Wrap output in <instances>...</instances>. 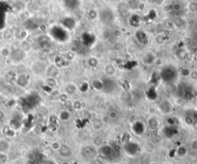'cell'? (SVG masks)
<instances>
[{"label": "cell", "instance_id": "5", "mask_svg": "<svg viewBox=\"0 0 197 164\" xmlns=\"http://www.w3.org/2000/svg\"><path fill=\"white\" fill-rule=\"evenodd\" d=\"M82 153L84 154L85 157H86L89 159H92L96 157V156L98 155V150L94 147L93 146H88L83 150Z\"/></svg>", "mask_w": 197, "mask_h": 164}, {"label": "cell", "instance_id": "30", "mask_svg": "<svg viewBox=\"0 0 197 164\" xmlns=\"http://www.w3.org/2000/svg\"><path fill=\"white\" fill-rule=\"evenodd\" d=\"M194 120H195L191 117H186L185 119H184V121H185L186 124H188V125L189 126H192V124H193Z\"/></svg>", "mask_w": 197, "mask_h": 164}, {"label": "cell", "instance_id": "32", "mask_svg": "<svg viewBox=\"0 0 197 164\" xmlns=\"http://www.w3.org/2000/svg\"><path fill=\"white\" fill-rule=\"evenodd\" d=\"M73 107L75 108L76 110H79L81 108V103L79 101H76L73 104Z\"/></svg>", "mask_w": 197, "mask_h": 164}, {"label": "cell", "instance_id": "41", "mask_svg": "<svg viewBox=\"0 0 197 164\" xmlns=\"http://www.w3.org/2000/svg\"><path fill=\"white\" fill-rule=\"evenodd\" d=\"M112 164H121L120 162H112Z\"/></svg>", "mask_w": 197, "mask_h": 164}, {"label": "cell", "instance_id": "27", "mask_svg": "<svg viewBox=\"0 0 197 164\" xmlns=\"http://www.w3.org/2000/svg\"><path fill=\"white\" fill-rule=\"evenodd\" d=\"M8 161V156L6 153H0V164H5Z\"/></svg>", "mask_w": 197, "mask_h": 164}, {"label": "cell", "instance_id": "15", "mask_svg": "<svg viewBox=\"0 0 197 164\" xmlns=\"http://www.w3.org/2000/svg\"><path fill=\"white\" fill-rule=\"evenodd\" d=\"M104 71H105V75H107L109 78H111L116 74V68L112 64H107V65H105V68H104Z\"/></svg>", "mask_w": 197, "mask_h": 164}, {"label": "cell", "instance_id": "34", "mask_svg": "<svg viewBox=\"0 0 197 164\" xmlns=\"http://www.w3.org/2000/svg\"><path fill=\"white\" fill-rule=\"evenodd\" d=\"M191 127H192V130H195V132H197V120H194L193 124H192V126H191Z\"/></svg>", "mask_w": 197, "mask_h": 164}, {"label": "cell", "instance_id": "17", "mask_svg": "<svg viewBox=\"0 0 197 164\" xmlns=\"http://www.w3.org/2000/svg\"><path fill=\"white\" fill-rule=\"evenodd\" d=\"M9 149V144L6 141L1 140L0 141V153H6Z\"/></svg>", "mask_w": 197, "mask_h": 164}, {"label": "cell", "instance_id": "1", "mask_svg": "<svg viewBox=\"0 0 197 164\" xmlns=\"http://www.w3.org/2000/svg\"><path fill=\"white\" fill-rule=\"evenodd\" d=\"M140 150H141L140 145L136 141H131V140L123 144V146H122V151L130 157H134L137 156Z\"/></svg>", "mask_w": 197, "mask_h": 164}, {"label": "cell", "instance_id": "43", "mask_svg": "<svg viewBox=\"0 0 197 164\" xmlns=\"http://www.w3.org/2000/svg\"><path fill=\"white\" fill-rule=\"evenodd\" d=\"M195 164H197V163H195Z\"/></svg>", "mask_w": 197, "mask_h": 164}, {"label": "cell", "instance_id": "11", "mask_svg": "<svg viewBox=\"0 0 197 164\" xmlns=\"http://www.w3.org/2000/svg\"><path fill=\"white\" fill-rule=\"evenodd\" d=\"M163 134L166 138H172L176 134V129L174 126H166L163 129Z\"/></svg>", "mask_w": 197, "mask_h": 164}, {"label": "cell", "instance_id": "7", "mask_svg": "<svg viewBox=\"0 0 197 164\" xmlns=\"http://www.w3.org/2000/svg\"><path fill=\"white\" fill-rule=\"evenodd\" d=\"M59 154L63 158H69L72 155V150L67 144H62L58 150Z\"/></svg>", "mask_w": 197, "mask_h": 164}, {"label": "cell", "instance_id": "25", "mask_svg": "<svg viewBox=\"0 0 197 164\" xmlns=\"http://www.w3.org/2000/svg\"><path fill=\"white\" fill-rule=\"evenodd\" d=\"M157 111H158V108L157 107L152 106L150 107L149 109H148V113L150 116H156V113H157Z\"/></svg>", "mask_w": 197, "mask_h": 164}, {"label": "cell", "instance_id": "6", "mask_svg": "<svg viewBox=\"0 0 197 164\" xmlns=\"http://www.w3.org/2000/svg\"><path fill=\"white\" fill-rule=\"evenodd\" d=\"M146 124L151 130H157L160 127V120L156 116H150L146 120Z\"/></svg>", "mask_w": 197, "mask_h": 164}, {"label": "cell", "instance_id": "38", "mask_svg": "<svg viewBox=\"0 0 197 164\" xmlns=\"http://www.w3.org/2000/svg\"><path fill=\"white\" fill-rule=\"evenodd\" d=\"M60 164H72V162L69 160H63Z\"/></svg>", "mask_w": 197, "mask_h": 164}, {"label": "cell", "instance_id": "37", "mask_svg": "<svg viewBox=\"0 0 197 164\" xmlns=\"http://www.w3.org/2000/svg\"><path fill=\"white\" fill-rule=\"evenodd\" d=\"M4 117H5V115H4L3 112L0 111V121H2L4 119Z\"/></svg>", "mask_w": 197, "mask_h": 164}, {"label": "cell", "instance_id": "28", "mask_svg": "<svg viewBox=\"0 0 197 164\" xmlns=\"http://www.w3.org/2000/svg\"><path fill=\"white\" fill-rule=\"evenodd\" d=\"M89 88V85L88 83H86V82H85V83H83L80 86L79 90L81 91V92L85 93V92H86L88 91Z\"/></svg>", "mask_w": 197, "mask_h": 164}, {"label": "cell", "instance_id": "18", "mask_svg": "<svg viewBox=\"0 0 197 164\" xmlns=\"http://www.w3.org/2000/svg\"><path fill=\"white\" fill-rule=\"evenodd\" d=\"M102 142H103V140H102V137H99V136H96L92 140V146L95 148H99L101 146L103 145Z\"/></svg>", "mask_w": 197, "mask_h": 164}, {"label": "cell", "instance_id": "10", "mask_svg": "<svg viewBox=\"0 0 197 164\" xmlns=\"http://www.w3.org/2000/svg\"><path fill=\"white\" fill-rule=\"evenodd\" d=\"M157 108H158V110L161 111L164 114H168V113H170L171 112L172 106L169 101H163L161 103H160V104L157 107Z\"/></svg>", "mask_w": 197, "mask_h": 164}, {"label": "cell", "instance_id": "14", "mask_svg": "<svg viewBox=\"0 0 197 164\" xmlns=\"http://www.w3.org/2000/svg\"><path fill=\"white\" fill-rule=\"evenodd\" d=\"M92 87L96 91H103V81L99 79L93 80L92 82Z\"/></svg>", "mask_w": 197, "mask_h": 164}, {"label": "cell", "instance_id": "9", "mask_svg": "<svg viewBox=\"0 0 197 164\" xmlns=\"http://www.w3.org/2000/svg\"><path fill=\"white\" fill-rule=\"evenodd\" d=\"M175 153L179 158L183 159V158H186L188 156L189 153V151L188 147H186L185 145H180L176 148V150L175 151Z\"/></svg>", "mask_w": 197, "mask_h": 164}, {"label": "cell", "instance_id": "8", "mask_svg": "<svg viewBox=\"0 0 197 164\" xmlns=\"http://www.w3.org/2000/svg\"><path fill=\"white\" fill-rule=\"evenodd\" d=\"M116 87V85L115 81L110 78H107L105 81H103V91L106 93H110L113 91Z\"/></svg>", "mask_w": 197, "mask_h": 164}, {"label": "cell", "instance_id": "12", "mask_svg": "<svg viewBox=\"0 0 197 164\" xmlns=\"http://www.w3.org/2000/svg\"><path fill=\"white\" fill-rule=\"evenodd\" d=\"M146 96L148 100L151 101H154L158 98V92H157V89L155 87H151L150 88L146 91Z\"/></svg>", "mask_w": 197, "mask_h": 164}, {"label": "cell", "instance_id": "29", "mask_svg": "<svg viewBox=\"0 0 197 164\" xmlns=\"http://www.w3.org/2000/svg\"><path fill=\"white\" fill-rule=\"evenodd\" d=\"M108 117H109V119H111V120H116V119L118 117L117 112L115 111V110H112V111H110L109 113Z\"/></svg>", "mask_w": 197, "mask_h": 164}, {"label": "cell", "instance_id": "3", "mask_svg": "<svg viewBox=\"0 0 197 164\" xmlns=\"http://www.w3.org/2000/svg\"><path fill=\"white\" fill-rule=\"evenodd\" d=\"M176 69L172 67H166L164 69H163L161 73V78L166 83H170L173 82L176 78Z\"/></svg>", "mask_w": 197, "mask_h": 164}, {"label": "cell", "instance_id": "13", "mask_svg": "<svg viewBox=\"0 0 197 164\" xmlns=\"http://www.w3.org/2000/svg\"><path fill=\"white\" fill-rule=\"evenodd\" d=\"M136 39H137V41L140 43V44L146 45L148 42H149L147 35H146V32H143V31L142 30L137 31L136 33Z\"/></svg>", "mask_w": 197, "mask_h": 164}, {"label": "cell", "instance_id": "31", "mask_svg": "<svg viewBox=\"0 0 197 164\" xmlns=\"http://www.w3.org/2000/svg\"><path fill=\"white\" fill-rule=\"evenodd\" d=\"M0 52H1V54H2V55L6 57V56H8L9 54H10V50H9L8 48H3L1 50Z\"/></svg>", "mask_w": 197, "mask_h": 164}, {"label": "cell", "instance_id": "4", "mask_svg": "<svg viewBox=\"0 0 197 164\" xmlns=\"http://www.w3.org/2000/svg\"><path fill=\"white\" fill-rule=\"evenodd\" d=\"M131 132L135 136L142 137L146 131V125L141 120H136L131 125Z\"/></svg>", "mask_w": 197, "mask_h": 164}, {"label": "cell", "instance_id": "2", "mask_svg": "<svg viewBox=\"0 0 197 164\" xmlns=\"http://www.w3.org/2000/svg\"><path fill=\"white\" fill-rule=\"evenodd\" d=\"M98 153L105 159H114L119 155V153L114 150L112 146L109 144H103L98 148Z\"/></svg>", "mask_w": 197, "mask_h": 164}, {"label": "cell", "instance_id": "23", "mask_svg": "<svg viewBox=\"0 0 197 164\" xmlns=\"http://www.w3.org/2000/svg\"><path fill=\"white\" fill-rule=\"evenodd\" d=\"M189 148H190L191 151L197 152V138L192 139V141H190V144H189Z\"/></svg>", "mask_w": 197, "mask_h": 164}, {"label": "cell", "instance_id": "20", "mask_svg": "<svg viewBox=\"0 0 197 164\" xmlns=\"http://www.w3.org/2000/svg\"><path fill=\"white\" fill-rule=\"evenodd\" d=\"M65 90H66V94L72 95V94H73L75 93L76 91L77 88H76V87L74 85L69 84V85H66V87Z\"/></svg>", "mask_w": 197, "mask_h": 164}, {"label": "cell", "instance_id": "33", "mask_svg": "<svg viewBox=\"0 0 197 164\" xmlns=\"http://www.w3.org/2000/svg\"><path fill=\"white\" fill-rule=\"evenodd\" d=\"M103 104H104V106H105V107H106V108H109V107H112V102H111V101H109V100H105V101L103 102Z\"/></svg>", "mask_w": 197, "mask_h": 164}, {"label": "cell", "instance_id": "22", "mask_svg": "<svg viewBox=\"0 0 197 164\" xmlns=\"http://www.w3.org/2000/svg\"><path fill=\"white\" fill-rule=\"evenodd\" d=\"M98 64V61L97 60V58H95V57H91L88 59V64L90 67H96Z\"/></svg>", "mask_w": 197, "mask_h": 164}, {"label": "cell", "instance_id": "19", "mask_svg": "<svg viewBox=\"0 0 197 164\" xmlns=\"http://www.w3.org/2000/svg\"><path fill=\"white\" fill-rule=\"evenodd\" d=\"M13 35H14L13 32H12L11 29H5V30L3 32V33H2V38L4 39V40L9 41V40H11V39L13 38Z\"/></svg>", "mask_w": 197, "mask_h": 164}, {"label": "cell", "instance_id": "24", "mask_svg": "<svg viewBox=\"0 0 197 164\" xmlns=\"http://www.w3.org/2000/svg\"><path fill=\"white\" fill-rule=\"evenodd\" d=\"M21 47L23 49L24 51H29L31 48V45L29 42H28L27 41H22V42H21Z\"/></svg>", "mask_w": 197, "mask_h": 164}, {"label": "cell", "instance_id": "42", "mask_svg": "<svg viewBox=\"0 0 197 164\" xmlns=\"http://www.w3.org/2000/svg\"><path fill=\"white\" fill-rule=\"evenodd\" d=\"M166 164H169V163H166Z\"/></svg>", "mask_w": 197, "mask_h": 164}, {"label": "cell", "instance_id": "35", "mask_svg": "<svg viewBox=\"0 0 197 164\" xmlns=\"http://www.w3.org/2000/svg\"><path fill=\"white\" fill-rule=\"evenodd\" d=\"M43 164H56V162H55L54 160H52V159H47V160L45 161Z\"/></svg>", "mask_w": 197, "mask_h": 164}, {"label": "cell", "instance_id": "36", "mask_svg": "<svg viewBox=\"0 0 197 164\" xmlns=\"http://www.w3.org/2000/svg\"><path fill=\"white\" fill-rule=\"evenodd\" d=\"M164 1L165 0H156V2H157V5H162L163 3H164Z\"/></svg>", "mask_w": 197, "mask_h": 164}, {"label": "cell", "instance_id": "16", "mask_svg": "<svg viewBox=\"0 0 197 164\" xmlns=\"http://www.w3.org/2000/svg\"><path fill=\"white\" fill-rule=\"evenodd\" d=\"M165 90L166 93H168L169 94L173 95V94H175L176 92V86L174 85L173 82H170V83H166Z\"/></svg>", "mask_w": 197, "mask_h": 164}, {"label": "cell", "instance_id": "39", "mask_svg": "<svg viewBox=\"0 0 197 164\" xmlns=\"http://www.w3.org/2000/svg\"><path fill=\"white\" fill-rule=\"evenodd\" d=\"M27 164H37V163H36V162H35V161H33V160H32V159H30V160H29V162H28Z\"/></svg>", "mask_w": 197, "mask_h": 164}, {"label": "cell", "instance_id": "40", "mask_svg": "<svg viewBox=\"0 0 197 164\" xmlns=\"http://www.w3.org/2000/svg\"><path fill=\"white\" fill-rule=\"evenodd\" d=\"M150 164H160V163H159V162H155V161H153V162H150Z\"/></svg>", "mask_w": 197, "mask_h": 164}, {"label": "cell", "instance_id": "21", "mask_svg": "<svg viewBox=\"0 0 197 164\" xmlns=\"http://www.w3.org/2000/svg\"><path fill=\"white\" fill-rule=\"evenodd\" d=\"M60 118L63 121H67L70 118V113L68 110H63L60 113Z\"/></svg>", "mask_w": 197, "mask_h": 164}, {"label": "cell", "instance_id": "26", "mask_svg": "<svg viewBox=\"0 0 197 164\" xmlns=\"http://www.w3.org/2000/svg\"><path fill=\"white\" fill-rule=\"evenodd\" d=\"M123 48H124V45H123L122 42H116L113 45V48L115 49L116 51L122 50Z\"/></svg>", "mask_w": 197, "mask_h": 164}]
</instances>
